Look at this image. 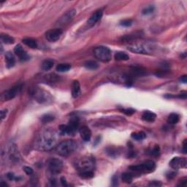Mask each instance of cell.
Here are the masks:
<instances>
[{
	"mask_svg": "<svg viewBox=\"0 0 187 187\" xmlns=\"http://www.w3.org/2000/svg\"><path fill=\"white\" fill-rule=\"evenodd\" d=\"M58 133L53 129H47L42 131L35 140V148L39 151H50L59 144Z\"/></svg>",
	"mask_w": 187,
	"mask_h": 187,
	"instance_id": "1",
	"label": "cell"
},
{
	"mask_svg": "<svg viewBox=\"0 0 187 187\" xmlns=\"http://www.w3.org/2000/svg\"><path fill=\"white\" fill-rule=\"evenodd\" d=\"M77 143L72 140H67L59 143L53 151L62 156H67L72 154L77 149Z\"/></svg>",
	"mask_w": 187,
	"mask_h": 187,
	"instance_id": "2",
	"label": "cell"
},
{
	"mask_svg": "<svg viewBox=\"0 0 187 187\" xmlns=\"http://www.w3.org/2000/svg\"><path fill=\"white\" fill-rule=\"evenodd\" d=\"M94 165H95L94 159L89 156L80 158L75 162V167L79 173L84 171H93Z\"/></svg>",
	"mask_w": 187,
	"mask_h": 187,
	"instance_id": "3",
	"label": "cell"
},
{
	"mask_svg": "<svg viewBox=\"0 0 187 187\" xmlns=\"http://www.w3.org/2000/svg\"><path fill=\"white\" fill-rule=\"evenodd\" d=\"M94 54L97 59L105 63L110 62L112 57L110 50L105 46H98L94 48Z\"/></svg>",
	"mask_w": 187,
	"mask_h": 187,
	"instance_id": "4",
	"label": "cell"
},
{
	"mask_svg": "<svg viewBox=\"0 0 187 187\" xmlns=\"http://www.w3.org/2000/svg\"><path fill=\"white\" fill-rule=\"evenodd\" d=\"M156 168V164L152 160H147L141 164L132 165L129 167V169L135 172H144V173H150L154 171Z\"/></svg>",
	"mask_w": 187,
	"mask_h": 187,
	"instance_id": "5",
	"label": "cell"
},
{
	"mask_svg": "<svg viewBox=\"0 0 187 187\" xmlns=\"http://www.w3.org/2000/svg\"><path fill=\"white\" fill-rule=\"evenodd\" d=\"M47 167L51 174H59L63 169V162L59 159H50L47 161Z\"/></svg>",
	"mask_w": 187,
	"mask_h": 187,
	"instance_id": "6",
	"label": "cell"
},
{
	"mask_svg": "<svg viewBox=\"0 0 187 187\" xmlns=\"http://www.w3.org/2000/svg\"><path fill=\"white\" fill-rule=\"evenodd\" d=\"M21 89H22V85H17L11 89H8L1 94V99L2 101L11 100L21 92Z\"/></svg>",
	"mask_w": 187,
	"mask_h": 187,
	"instance_id": "7",
	"label": "cell"
},
{
	"mask_svg": "<svg viewBox=\"0 0 187 187\" xmlns=\"http://www.w3.org/2000/svg\"><path fill=\"white\" fill-rule=\"evenodd\" d=\"M75 14H76V11L75 10L71 9L68 11L59 18V20L58 21V25H59V26H65V25L68 24L69 23L71 22L72 20L75 17Z\"/></svg>",
	"mask_w": 187,
	"mask_h": 187,
	"instance_id": "8",
	"label": "cell"
},
{
	"mask_svg": "<svg viewBox=\"0 0 187 187\" xmlns=\"http://www.w3.org/2000/svg\"><path fill=\"white\" fill-rule=\"evenodd\" d=\"M170 166L173 170H179L181 168H186L187 166L186 159L184 157H174L170 161Z\"/></svg>",
	"mask_w": 187,
	"mask_h": 187,
	"instance_id": "9",
	"label": "cell"
},
{
	"mask_svg": "<svg viewBox=\"0 0 187 187\" xmlns=\"http://www.w3.org/2000/svg\"><path fill=\"white\" fill-rule=\"evenodd\" d=\"M63 31L61 29L56 28L50 29L45 33V38L49 42H56L59 40Z\"/></svg>",
	"mask_w": 187,
	"mask_h": 187,
	"instance_id": "10",
	"label": "cell"
},
{
	"mask_svg": "<svg viewBox=\"0 0 187 187\" xmlns=\"http://www.w3.org/2000/svg\"><path fill=\"white\" fill-rule=\"evenodd\" d=\"M128 50L133 52V53H141V54H147V53H149V47L143 44H138V43L130 45L129 46H128Z\"/></svg>",
	"mask_w": 187,
	"mask_h": 187,
	"instance_id": "11",
	"label": "cell"
},
{
	"mask_svg": "<svg viewBox=\"0 0 187 187\" xmlns=\"http://www.w3.org/2000/svg\"><path fill=\"white\" fill-rule=\"evenodd\" d=\"M102 15H103V11L102 10H98L92 15V16L89 18V20L87 21V26L88 27H92L94 26L99 21H100V19L102 18Z\"/></svg>",
	"mask_w": 187,
	"mask_h": 187,
	"instance_id": "12",
	"label": "cell"
},
{
	"mask_svg": "<svg viewBox=\"0 0 187 187\" xmlns=\"http://www.w3.org/2000/svg\"><path fill=\"white\" fill-rule=\"evenodd\" d=\"M79 127V119L76 116H73L70 119L67 124V134H73Z\"/></svg>",
	"mask_w": 187,
	"mask_h": 187,
	"instance_id": "13",
	"label": "cell"
},
{
	"mask_svg": "<svg viewBox=\"0 0 187 187\" xmlns=\"http://www.w3.org/2000/svg\"><path fill=\"white\" fill-rule=\"evenodd\" d=\"M32 94L36 99L37 101H38L40 103L47 102L48 100V97H50L49 94L44 92L43 90H35L32 92Z\"/></svg>",
	"mask_w": 187,
	"mask_h": 187,
	"instance_id": "14",
	"label": "cell"
},
{
	"mask_svg": "<svg viewBox=\"0 0 187 187\" xmlns=\"http://www.w3.org/2000/svg\"><path fill=\"white\" fill-rule=\"evenodd\" d=\"M143 36V32L142 31H136L134 32H132L129 35H126L124 37L121 38V41L124 42V43H128V42L133 41L134 40H137L138 38H142Z\"/></svg>",
	"mask_w": 187,
	"mask_h": 187,
	"instance_id": "15",
	"label": "cell"
},
{
	"mask_svg": "<svg viewBox=\"0 0 187 187\" xmlns=\"http://www.w3.org/2000/svg\"><path fill=\"white\" fill-rule=\"evenodd\" d=\"M14 53H16L17 56L19 58V59L22 62H25V61H27L29 59V56L27 54L26 51L23 50L21 45H17L14 48Z\"/></svg>",
	"mask_w": 187,
	"mask_h": 187,
	"instance_id": "16",
	"label": "cell"
},
{
	"mask_svg": "<svg viewBox=\"0 0 187 187\" xmlns=\"http://www.w3.org/2000/svg\"><path fill=\"white\" fill-rule=\"evenodd\" d=\"M80 137L83 139L84 142H89L90 141L91 137H92V132L90 129L86 126H82L80 128Z\"/></svg>",
	"mask_w": 187,
	"mask_h": 187,
	"instance_id": "17",
	"label": "cell"
},
{
	"mask_svg": "<svg viewBox=\"0 0 187 187\" xmlns=\"http://www.w3.org/2000/svg\"><path fill=\"white\" fill-rule=\"evenodd\" d=\"M156 114L149 110L144 111L142 114V119L143 121H147V122H153L156 119Z\"/></svg>",
	"mask_w": 187,
	"mask_h": 187,
	"instance_id": "18",
	"label": "cell"
},
{
	"mask_svg": "<svg viewBox=\"0 0 187 187\" xmlns=\"http://www.w3.org/2000/svg\"><path fill=\"white\" fill-rule=\"evenodd\" d=\"M5 62L6 65L8 68H11L15 65L16 63V59H15L14 55L11 53V51L7 52L5 54Z\"/></svg>",
	"mask_w": 187,
	"mask_h": 187,
	"instance_id": "19",
	"label": "cell"
},
{
	"mask_svg": "<svg viewBox=\"0 0 187 187\" xmlns=\"http://www.w3.org/2000/svg\"><path fill=\"white\" fill-rule=\"evenodd\" d=\"M80 94V86L78 80H74L72 86V95L74 98H77Z\"/></svg>",
	"mask_w": 187,
	"mask_h": 187,
	"instance_id": "20",
	"label": "cell"
},
{
	"mask_svg": "<svg viewBox=\"0 0 187 187\" xmlns=\"http://www.w3.org/2000/svg\"><path fill=\"white\" fill-rule=\"evenodd\" d=\"M23 44L31 48H36L38 47V43L35 40L32 38H25L22 40Z\"/></svg>",
	"mask_w": 187,
	"mask_h": 187,
	"instance_id": "21",
	"label": "cell"
},
{
	"mask_svg": "<svg viewBox=\"0 0 187 187\" xmlns=\"http://www.w3.org/2000/svg\"><path fill=\"white\" fill-rule=\"evenodd\" d=\"M53 64H54V62H53V60L46 59L43 61V62L42 63L41 68L43 69L44 71H48V70H50V69L53 67Z\"/></svg>",
	"mask_w": 187,
	"mask_h": 187,
	"instance_id": "22",
	"label": "cell"
},
{
	"mask_svg": "<svg viewBox=\"0 0 187 187\" xmlns=\"http://www.w3.org/2000/svg\"><path fill=\"white\" fill-rule=\"evenodd\" d=\"M84 67H86V69H89V70H97V68L99 67V65L97 62L93 60H90V61H87L84 63Z\"/></svg>",
	"mask_w": 187,
	"mask_h": 187,
	"instance_id": "23",
	"label": "cell"
},
{
	"mask_svg": "<svg viewBox=\"0 0 187 187\" xmlns=\"http://www.w3.org/2000/svg\"><path fill=\"white\" fill-rule=\"evenodd\" d=\"M178 121H179V116L177 113H173L170 114L169 116H168L167 119L168 124L174 125V124H176Z\"/></svg>",
	"mask_w": 187,
	"mask_h": 187,
	"instance_id": "24",
	"label": "cell"
},
{
	"mask_svg": "<svg viewBox=\"0 0 187 187\" xmlns=\"http://www.w3.org/2000/svg\"><path fill=\"white\" fill-rule=\"evenodd\" d=\"M114 58L116 61H127L129 59V56L124 52H117L114 56Z\"/></svg>",
	"mask_w": 187,
	"mask_h": 187,
	"instance_id": "25",
	"label": "cell"
},
{
	"mask_svg": "<svg viewBox=\"0 0 187 187\" xmlns=\"http://www.w3.org/2000/svg\"><path fill=\"white\" fill-rule=\"evenodd\" d=\"M70 68H71V65L70 64H59V65H57L56 70L58 72H64L70 70Z\"/></svg>",
	"mask_w": 187,
	"mask_h": 187,
	"instance_id": "26",
	"label": "cell"
},
{
	"mask_svg": "<svg viewBox=\"0 0 187 187\" xmlns=\"http://www.w3.org/2000/svg\"><path fill=\"white\" fill-rule=\"evenodd\" d=\"M123 182L126 183H131L133 180V175L130 173H124L121 176Z\"/></svg>",
	"mask_w": 187,
	"mask_h": 187,
	"instance_id": "27",
	"label": "cell"
},
{
	"mask_svg": "<svg viewBox=\"0 0 187 187\" xmlns=\"http://www.w3.org/2000/svg\"><path fill=\"white\" fill-rule=\"evenodd\" d=\"M1 40L2 43H5V44H13V43H14V38L8 35L2 34L1 35Z\"/></svg>",
	"mask_w": 187,
	"mask_h": 187,
	"instance_id": "28",
	"label": "cell"
},
{
	"mask_svg": "<svg viewBox=\"0 0 187 187\" xmlns=\"http://www.w3.org/2000/svg\"><path fill=\"white\" fill-rule=\"evenodd\" d=\"M132 137L134 140H142L145 139L146 137V133L143 132H133L132 134Z\"/></svg>",
	"mask_w": 187,
	"mask_h": 187,
	"instance_id": "29",
	"label": "cell"
},
{
	"mask_svg": "<svg viewBox=\"0 0 187 187\" xmlns=\"http://www.w3.org/2000/svg\"><path fill=\"white\" fill-rule=\"evenodd\" d=\"M79 176L80 178H84V179H89V178H93L94 176V171H84V172H80L79 173Z\"/></svg>",
	"mask_w": 187,
	"mask_h": 187,
	"instance_id": "30",
	"label": "cell"
},
{
	"mask_svg": "<svg viewBox=\"0 0 187 187\" xmlns=\"http://www.w3.org/2000/svg\"><path fill=\"white\" fill-rule=\"evenodd\" d=\"M147 154L153 156H158L160 154V149L159 146H155L153 149H149L147 151Z\"/></svg>",
	"mask_w": 187,
	"mask_h": 187,
	"instance_id": "31",
	"label": "cell"
},
{
	"mask_svg": "<svg viewBox=\"0 0 187 187\" xmlns=\"http://www.w3.org/2000/svg\"><path fill=\"white\" fill-rule=\"evenodd\" d=\"M54 119V116L53 115H50V114H45V115L43 116L41 118V121L43 124L45 123H48L52 121Z\"/></svg>",
	"mask_w": 187,
	"mask_h": 187,
	"instance_id": "32",
	"label": "cell"
},
{
	"mask_svg": "<svg viewBox=\"0 0 187 187\" xmlns=\"http://www.w3.org/2000/svg\"><path fill=\"white\" fill-rule=\"evenodd\" d=\"M154 11V6H149L147 8H146L145 9L143 10L142 13L143 15H149L151 14Z\"/></svg>",
	"mask_w": 187,
	"mask_h": 187,
	"instance_id": "33",
	"label": "cell"
},
{
	"mask_svg": "<svg viewBox=\"0 0 187 187\" xmlns=\"http://www.w3.org/2000/svg\"><path fill=\"white\" fill-rule=\"evenodd\" d=\"M132 21L131 19H125L123 20L120 22V25L122 26H125V27H129L132 25Z\"/></svg>",
	"mask_w": 187,
	"mask_h": 187,
	"instance_id": "34",
	"label": "cell"
},
{
	"mask_svg": "<svg viewBox=\"0 0 187 187\" xmlns=\"http://www.w3.org/2000/svg\"><path fill=\"white\" fill-rule=\"evenodd\" d=\"M121 111L124 113H125L127 116H132V114H134L135 113V110L134 109L132 108H127V109H121Z\"/></svg>",
	"mask_w": 187,
	"mask_h": 187,
	"instance_id": "35",
	"label": "cell"
},
{
	"mask_svg": "<svg viewBox=\"0 0 187 187\" xmlns=\"http://www.w3.org/2000/svg\"><path fill=\"white\" fill-rule=\"evenodd\" d=\"M59 132L61 134H67V125L59 126Z\"/></svg>",
	"mask_w": 187,
	"mask_h": 187,
	"instance_id": "36",
	"label": "cell"
},
{
	"mask_svg": "<svg viewBox=\"0 0 187 187\" xmlns=\"http://www.w3.org/2000/svg\"><path fill=\"white\" fill-rule=\"evenodd\" d=\"M7 178H8L10 181H13V180H16L17 181V180H18V178L16 177V176L12 173H8V174H7Z\"/></svg>",
	"mask_w": 187,
	"mask_h": 187,
	"instance_id": "37",
	"label": "cell"
},
{
	"mask_svg": "<svg viewBox=\"0 0 187 187\" xmlns=\"http://www.w3.org/2000/svg\"><path fill=\"white\" fill-rule=\"evenodd\" d=\"M23 170H24L25 173L27 175H32L33 173L32 168L29 167H23Z\"/></svg>",
	"mask_w": 187,
	"mask_h": 187,
	"instance_id": "38",
	"label": "cell"
},
{
	"mask_svg": "<svg viewBox=\"0 0 187 187\" xmlns=\"http://www.w3.org/2000/svg\"><path fill=\"white\" fill-rule=\"evenodd\" d=\"M176 173H175V172H170V173H168L167 174V179L170 180V179H173V178H174L175 177H176Z\"/></svg>",
	"mask_w": 187,
	"mask_h": 187,
	"instance_id": "39",
	"label": "cell"
},
{
	"mask_svg": "<svg viewBox=\"0 0 187 187\" xmlns=\"http://www.w3.org/2000/svg\"><path fill=\"white\" fill-rule=\"evenodd\" d=\"M149 186H161V183H160L159 181H151V183H149Z\"/></svg>",
	"mask_w": 187,
	"mask_h": 187,
	"instance_id": "40",
	"label": "cell"
},
{
	"mask_svg": "<svg viewBox=\"0 0 187 187\" xmlns=\"http://www.w3.org/2000/svg\"><path fill=\"white\" fill-rule=\"evenodd\" d=\"M178 98L180 99H186V97H187V94H186V92H182L180 93L179 94H178Z\"/></svg>",
	"mask_w": 187,
	"mask_h": 187,
	"instance_id": "41",
	"label": "cell"
},
{
	"mask_svg": "<svg viewBox=\"0 0 187 187\" xmlns=\"http://www.w3.org/2000/svg\"><path fill=\"white\" fill-rule=\"evenodd\" d=\"M187 140L186 139L184 140V141H183V149H182V150H183V154H186L187 152Z\"/></svg>",
	"mask_w": 187,
	"mask_h": 187,
	"instance_id": "42",
	"label": "cell"
},
{
	"mask_svg": "<svg viewBox=\"0 0 187 187\" xmlns=\"http://www.w3.org/2000/svg\"><path fill=\"white\" fill-rule=\"evenodd\" d=\"M0 113H1V119H2V120H3V119H4L6 117L7 113H8V110H1Z\"/></svg>",
	"mask_w": 187,
	"mask_h": 187,
	"instance_id": "43",
	"label": "cell"
},
{
	"mask_svg": "<svg viewBox=\"0 0 187 187\" xmlns=\"http://www.w3.org/2000/svg\"><path fill=\"white\" fill-rule=\"evenodd\" d=\"M60 181H61V183H62V186H67V181H66V179H65V178H64V177L61 178Z\"/></svg>",
	"mask_w": 187,
	"mask_h": 187,
	"instance_id": "44",
	"label": "cell"
},
{
	"mask_svg": "<svg viewBox=\"0 0 187 187\" xmlns=\"http://www.w3.org/2000/svg\"><path fill=\"white\" fill-rule=\"evenodd\" d=\"M180 81L183 83H186L187 82V77H186V75H183V76H181V78H180Z\"/></svg>",
	"mask_w": 187,
	"mask_h": 187,
	"instance_id": "45",
	"label": "cell"
},
{
	"mask_svg": "<svg viewBox=\"0 0 187 187\" xmlns=\"http://www.w3.org/2000/svg\"><path fill=\"white\" fill-rule=\"evenodd\" d=\"M113 181V186H116L118 185V178H116V176H114L112 179Z\"/></svg>",
	"mask_w": 187,
	"mask_h": 187,
	"instance_id": "46",
	"label": "cell"
},
{
	"mask_svg": "<svg viewBox=\"0 0 187 187\" xmlns=\"http://www.w3.org/2000/svg\"><path fill=\"white\" fill-rule=\"evenodd\" d=\"M186 182H187V180L186 178H183V180H182L181 183L179 184V186H186Z\"/></svg>",
	"mask_w": 187,
	"mask_h": 187,
	"instance_id": "47",
	"label": "cell"
}]
</instances>
